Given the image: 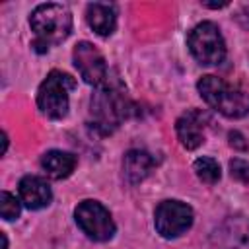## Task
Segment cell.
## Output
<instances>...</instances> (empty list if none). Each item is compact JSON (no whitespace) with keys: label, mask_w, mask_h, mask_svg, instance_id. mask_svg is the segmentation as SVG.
Returning <instances> with one entry per match:
<instances>
[{"label":"cell","mask_w":249,"mask_h":249,"mask_svg":"<svg viewBox=\"0 0 249 249\" xmlns=\"http://www.w3.org/2000/svg\"><path fill=\"white\" fill-rule=\"evenodd\" d=\"M196 88L200 97L224 117L241 119L249 113V93L237 86L228 84L218 76H202Z\"/></svg>","instance_id":"1"},{"label":"cell","mask_w":249,"mask_h":249,"mask_svg":"<svg viewBox=\"0 0 249 249\" xmlns=\"http://www.w3.org/2000/svg\"><path fill=\"white\" fill-rule=\"evenodd\" d=\"M29 23L37 35L35 49L45 53L49 51V45H56L70 35L72 14L62 4H41L33 10Z\"/></svg>","instance_id":"2"},{"label":"cell","mask_w":249,"mask_h":249,"mask_svg":"<svg viewBox=\"0 0 249 249\" xmlns=\"http://www.w3.org/2000/svg\"><path fill=\"white\" fill-rule=\"evenodd\" d=\"M130 105L124 95V89L119 84H101L99 89L91 95V115L93 124L101 132H111L128 117Z\"/></svg>","instance_id":"3"},{"label":"cell","mask_w":249,"mask_h":249,"mask_svg":"<svg viewBox=\"0 0 249 249\" xmlns=\"http://www.w3.org/2000/svg\"><path fill=\"white\" fill-rule=\"evenodd\" d=\"M76 88V80L70 74L53 70L37 91V105L49 119H62L68 113L70 91Z\"/></svg>","instance_id":"4"},{"label":"cell","mask_w":249,"mask_h":249,"mask_svg":"<svg viewBox=\"0 0 249 249\" xmlns=\"http://www.w3.org/2000/svg\"><path fill=\"white\" fill-rule=\"evenodd\" d=\"M189 49L193 56L204 66L220 64L226 56L224 37L218 25H214L212 21H202L189 33Z\"/></svg>","instance_id":"5"},{"label":"cell","mask_w":249,"mask_h":249,"mask_svg":"<svg viewBox=\"0 0 249 249\" xmlns=\"http://www.w3.org/2000/svg\"><path fill=\"white\" fill-rule=\"evenodd\" d=\"M74 216H76V224L80 226V230L93 241H107L115 233V222L109 210L97 200L80 202Z\"/></svg>","instance_id":"6"},{"label":"cell","mask_w":249,"mask_h":249,"mask_svg":"<svg viewBox=\"0 0 249 249\" xmlns=\"http://www.w3.org/2000/svg\"><path fill=\"white\" fill-rule=\"evenodd\" d=\"M154 224L160 235L177 237L185 233L193 224V210L179 200H163L158 204L154 214Z\"/></svg>","instance_id":"7"},{"label":"cell","mask_w":249,"mask_h":249,"mask_svg":"<svg viewBox=\"0 0 249 249\" xmlns=\"http://www.w3.org/2000/svg\"><path fill=\"white\" fill-rule=\"evenodd\" d=\"M72 58H74V66L78 68V72L86 84L99 88L101 84L107 82L109 70H107L105 58L91 43H88V41L78 43L72 51Z\"/></svg>","instance_id":"8"},{"label":"cell","mask_w":249,"mask_h":249,"mask_svg":"<svg viewBox=\"0 0 249 249\" xmlns=\"http://www.w3.org/2000/svg\"><path fill=\"white\" fill-rule=\"evenodd\" d=\"M204 121H206V117L195 109L187 111L185 115H181L177 119L175 130H177L181 144L187 150H195L204 142Z\"/></svg>","instance_id":"9"},{"label":"cell","mask_w":249,"mask_h":249,"mask_svg":"<svg viewBox=\"0 0 249 249\" xmlns=\"http://www.w3.org/2000/svg\"><path fill=\"white\" fill-rule=\"evenodd\" d=\"M51 198H53V193H51V187L45 179L35 177V175H27L19 181V200L29 210L45 208L51 202Z\"/></svg>","instance_id":"10"},{"label":"cell","mask_w":249,"mask_h":249,"mask_svg":"<svg viewBox=\"0 0 249 249\" xmlns=\"http://www.w3.org/2000/svg\"><path fill=\"white\" fill-rule=\"evenodd\" d=\"M86 19L97 35L109 37L117 25V12L111 4L93 2V4H88V8H86Z\"/></svg>","instance_id":"11"},{"label":"cell","mask_w":249,"mask_h":249,"mask_svg":"<svg viewBox=\"0 0 249 249\" xmlns=\"http://www.w3.org/2000/svg\"><path fill=\"white\" fill-rule=\"evenodd\" d=\"M154 167V160L144 150H128L123 160V173L130 185L144 181Z\"/></svg>","instance_id":"12"},{"label":"cell","mask_w":249,"mask_h":249,"mask_svg":"<svg viewBox=\"0 0 249 249\" xmlns=\"http://www.w3.org/2000/svg\"><path fill=\"white\" fill-rule=\"evenodd\" d=\"M41 167L53 179L68 177L76 167V156L62 150H51L41 158Z\"/></svg>","instance_id":"13"},{"label":"cell","mask_w":249,"mask_h":249,"mask_svg":"<svg viewBox=\"0 0 249 249\" xmlns=\"http://www.w3.org/2000/svg\"><path fill=\"white\" fill-rule=\"evenodd\" d=\"M193 167H195L196 177H198L202 183L214 185V183L220 179V165H218V161L212 160V158H198Z\"/></svg>","instance_id":"14"},{"label":"cell","mask_w":249,"mask_h":249,"mask_svg":"<svg viewBox=\"0 0 249 249\" xmlns=\"http://www.w3.org/2000/svg\"><path fill=\"white\" fill-rule=\"evenodd\" d=\"M0 214L8 222L10 220H16L19 216V200L14 195L6 193V191L0 195Z\"/></svg>","instance_id":"15"},{"label":"cell","mask_w":249,"mask_h":249,"mask_svg":"<svg viewBox=\"0 0 249 249\" xmlns=\"http://www.w3.org/2000/svg\"><path fill=\"white\" fill-rule=\"evenodd\" d=\"M230 173L239 183H249V161H245L241 158L231 160L230 161Z\"/></svg>","instance_id":"16"},{"label":"cell","mask_w":249,"mask_h":249,"mask_svg":"<svg viewBox=\"0 0 249 249\" xmlns=\"http://www.w3.org/2000/svg\"><path fill=\"white\" fill-rule=\"evenodd\" d=\"M228 138H230V144L233 146V148H237V150H247V142H245V138H243V134L241 132H237V130H231L230 134H228Z\"/></svg>","instance_id":"17"},{"label":"cell","mask_w":249,"mask_h":249,"mask_svg":"<svg viewBox=\"0 0 249 249\" xmlns=\"http://www.w3.org/2000/svg\"><path fill=\"white\" fill-rule=\"evenodd\" d=\"M2 241H4V249H8V239H6V233H2Z\"/></svg>","instance_id":"18"}]
</instances>
